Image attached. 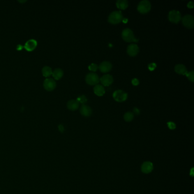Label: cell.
I'll list each match as a JSON object with an SVG mask.
<instances>
[{
  "label": "cell",
  "instance_id": "obj_1",
  "mask_svg": "<svg viewBox=\"0 0 194 194\" xmlns=\"http://www.w3.org/2000/svg\"><path fill=\"white\" fill-rule=\"evenodd\" d=\"M123 18L121 11H114L108 17V22L112 24H117L122 21Z\"/></svg>",
  "mask_w": 194,
  "mask_h": 194
},
{
  "label": "cell",
  "instance_id": "obj_2",
  "mask_svg": "<svg viewBox=\"0 0 194 194\" xmlns=\"http://www.w3.org/2000/svg\"><path fill=\"white\" fill-rule=\"evenodd\" d=\"M121 35L122 39L126 42H137L138 41V39L135 38L133 32L130 29H125L122 32Z\"/></svg>",
  "mask_w": 194,
  "mask_h": 194
},
{
  "label": "cell",
  "instance_id": "obj_3",
  "mask_svg": "<svg viewBox=\"0 0 194 194\" xmlns=\"http://www.w3.org/2000/svg\"><path fill=\"white\" fill-rule=\"evenodd\" d=\"M138 11L142 14L147 13L151 9V4L147 0L141 1L137 7Z\"/></svg>",
  "mask_w": 194,
  "mask_h": 194
},
{
  "label": "cell",
  "instance_id": "obj_4",
  "mask_svg": "<svg viewBox=\"0 0 194 194\" xmlns=\"http://www.w3.org/2000/svg\"><path fill=\"white\" fill-rule=\"evenodd\" d=\"M113 97L118 102H123L128 98V94L122 90H116L113 94Z\"/></svg>",
  "mask_w": 194,
  "mask_h": 194
},
{
  "label": "cell",
  "instance_id": "obj_5",
  "mask_svg": "<svg viewBox=\"0 0 194 194\" xmlns=\"http://www.w3.org/2000/svg\"><path fill=\"white\" fill-rule=\"evenodd\" d=\"M85 81L87 84L92 85L98 84L100 81V79L97 74L94 72H91L87 75L85 77Z\"/></svg>",
  "mask_w": 194,
  "mask_h": 194
},
{
  "label": "cell",
  "instance_id": "obj_6",
  "mask_svg": "<svg viewBox=\"0 0 194 194\" xmlns=\"http://www.w3.org/2000/svg\"><path fill=\"white\" fill-rule=\"evenodd\" d=\"M168 17L170 21L175 23H178L182 19L180 13L179 11L175 10L170 11L168 13Z\"/></svg>",
  "mask_w": 194,
  "mask_h": 194
},
{
  "label": "cell",
  "instance_id": "obj_7",
  "mask_svg": "<svg viewBox=\"0 0 194 194\" xmlns=\"http://www.w3.org/2000/svg\"><path fill=\"white\" fill-rule=\"evenodd\" d=\"M56 82L52 78H46L43 82V87L47 91H52L56 88Z\"/></svg>",
  "mask_w": 194,
  "mask_h": 194
},
{
  "label": "cell",
  "instance_id": "obj_8",
  "mask_svg": "<svg viewBox=\"0 0 194 194\" xmlns=\"http://www.w3.org/2000/svg\"><path fill=\"white\" fill-rule=\"evenodd\" d=\"M184 26L189 29H192L194 26V17L191 15H186L182 18Z\"/></svg>",
  "mask_w": 194,
  "mask_h": 194
},
{
  "label": "cell",
  "instance_id": "obj_9",
  "mask_svg": "<svg viewBox=\"0 0 194 194\" xmlns=\"http://www.w3.org/2000/svg\"><path fill=\"white\" fill-rule=\"evenodd\" d=\"M37 45H38V43L36 40L34 39H31L26 42L24 46V48L28 51H32L36 48Z\"/></svg>",
  "mask_w": 194,
  "mask_h": 194
},
{
  "label": "cell",
  "instance_id": "obj_10",
  "mask_svg": "<svg viewBox=\"0 0 194 194\" xmlns=\"http://www.w3.org/2000/svg\"><path fill=\"white\" fill-rule=\"evenodd\" d=\"M101 84L104 86H109L110 84H112L113 82V78L112 76L109 74H106L103 75L100 79Z\"/></svg>",
  "mask_w": 194,
  "mask_h": 194
},
{
  "label": "cell",
  "instance_id": "obj_11",
  "mask_svg": "<svg viewBox=\"0 0 194 194\" xmlns=\"http://www.w3.org/2000/svg\"><path fill=\"white\" fill-rule=\"evenodd\" d=\"M139 52V47L136 44H131L127 48V53L129 55L134 57Z\"/></svg>",
  "mask_w": 194,
  "mask_h": 194
},
{
  "label": "cell",
  "instance_id": "obj_12",
  "mask_svg": "<svg viewBox=\"0 0 194 194\" xmlns=\"http://www.w3.org/2000/svg\"><path fill=\"white\" fill-rule=\"evenodd\" d=\"M112 68V65L111 63L108 61H104L100 63L99 68L101 72L103 73H106L110 71Z\"/></svg>",
  "mask_w": 194,
  "mask_h": 194
},
{
  "label": "cell",
  "instance_id": "obj_13",
  "mask_svg": "<svg viewBox=\"0 0 194 194\" xmlns=\"http://www.w3.org/2000/svg\"><path fill=\"white\" fill-rule=\"evenodd\" d=\"M152 170H153V165L151 162L146 161L143 163V164L142 165L141 171L143 173H150L152 171Z\"/></svg>",
  "mask_w": 194,
  "mask_h": 194
},
{
  "label": "cell",
  "instance_id": "obj_14",
  "mask_svg": "<svg viewBox=\"0 0 194 194\" xmlns=\"http://www.w3.org/2000/svg\"><path fill=\"white\" fill-rule=\"evenodd\" d=\"M80 112L82 115H84L85 117H88L89 115H91L92 111L91 107H89V106L83 104L80 107Z\"/></svg>",
  "mask_w": 194,
  "mask_h": 194
},
{
  "label": "cell",
  "instance_id": "obj_15",
  "mask_svg": "<svg viewBox=\"0 0 194 194\" xmlns=\"http://www.w3.org/2000/svg\"><path fill=\"white\" fill-rule=\"evenodd\" d=\"M175 71L177 74L183 75H186V74L188 72L186 66L182 64H179L175 66Z\"/></svg>",
  "mask_w": 194,
  "mask_h": 194
},
{
  "label": "cell",
  "instance_id": "obj_16",
  "mask_svg": "<svg viewBox=\"0 0 194 194\" xmlns=\"http://www.w3.org/2000/svg\"><path fill=\"white\" fill-rule=\"evenodd\" d=\"M67 106L69 110H76L79 108V103L76 100H69L67 104Z\"/></svg>",
  "mask_w": 194,
  "mask_h": 194
},
{
  "label": "cell",
  "instance_id": "obj_17",
  "mask_svg": "<svg viewBox=\"0 0 194 194\" xmlns=\"http://www.w3.org/2000/svg\"><path fill=\"white\" fill-rule=\"evenodd\" d=\"M94 91L95 94L99 96H103V94H105V89L104 87L100 84H97L95 85L94 88Z\"/></svg>",
  "mask_w": 194,
  "mask_h": 194
},
{
  "label": "cell",
  "instance_id": "obj_18",
  "mask_svg": "<svg viewBox=\"0 0 194 194\" xmlns=\"http://www.w3.org/2000/svg\"><path fill=\"white\" fill-rule=\"evenodd\" d=\"M52 75L55 80H59L63 77V70L60 68H57L53 71Z\"/></svg>",
  "mask_w": 194,
  "mask_h": 194
},
{
  "label": "cell",
  "instance_id": "obj_19",
  "mask_svg": "<svg viewBox=\"0 0 194 194\" xmlns=\"http://www.w3.org/2000/svg\"><path fill=\"white\" fill-rule=\"evenodd\" d=\"M116 6L119 9L124 10L128 6V2L126 0H118L116 2Z\"/></svg>",
  "mask_w": 194,
  "mask_h": 194
},
{
  "label": "cell",
  "instance_id": "obj_20",
  "mask_svg": "<svg viewBox=\"0 0 194 194\" xmlns=\"http://www.w3.org/2000/svg\"><path fill=\"white\" fill-rule=\"evenodd\" d=\"M42 73L43 76L46 77V78H48L52 75L53 70H52L51 68L49 66H45L42 68Z\"/></svg>",
  "mask_w": 194,
  "mask_h": 194
},
{
  "label": "cell",
  "instance_id": "obj_21",
  "mask_svg": "<svg viewBox=\"0 0 194 194\" xmlns=\"http://www.w3.org/2000/svg\"><path fill=\"white\" fill-rule=\"evenodd\" d=\"M124 120L126 121V122H130L133 120V118H134V114L132 112H126V113H125L124 116Z\"/></svg>",
  "mask_w": 194,
  "mask_h": 194
},
{
  "label": "cell",
  "instance_id": "obj_22",
  "mask_svg": "<svg viewBox=\"0 0 194 194\" xmlns=\"http://www.w3.org/2000/svg\"><path fill=\"white\" fill-rule=\"evenodd\" d=\"M76 101L78 102V103H80L82 104H84L85 103H86L87 101V99L86 97L84 95H82V96H80L79 97H78L76 99Z\"/></svg>",
  "mask_w": 194,
  "mask_h": 194
},
{
  "label": "cell",
  "instance_id": "obj_23",
  "mask_svg": "<svg viewBox=\"0 0 194 194\" xmlns=\"http://www.w3.org/2000/svg\"><path fill=\"white\" fill-rule=\"evenodd\" d=\"M186 76L188 78V79L191 82H194V71H191L189 72H187L186 74Z\"/></svg>",
  "mask_w": 194,
  "mask_h": 194
},
{
  "label": "cell",
  "instance_id": "obj_24",
  "mask_svg": "<svg viewBox=\"0 0 194 194\" xmlns=\"http://www.w3.org/2000/svg\"><path fill=\"white\" fill-rule=\"evenodd\" d=\"M98 68H99L98 66L95 63H92L91 64H90L88 66V69H89V70L91 71H93V72L96 71L97 70Z\"/></svg>",
  "mask_w": 194,
  "mask_h": 194
},
{
  "label": "cell",
  "instance_id": "obj_25",
  "mask_svg": "<svg viewBox=\"0 0 194 194\" xmlns=\"http://www.w3.org/2000/svg\"><path fill=\"white\" fill-rule=\"evenodd\" d=\"M156 67H157V65H156V64L155 63H150L148 65V68L151 71L154 70L155 68H156Z\"/></svg>",
  "mask_w": 194,
  "mask_h": 194
},
{
  "label": "cell",
  "instance_id": "obj_26",
  "mask_svg": "<svg viewBox=\"0 0 194 194\" xmlns=\"http://www.w3.org/2000/svg\"><path fill=\"white\" fill-rule=\"evenodd\" d=\"M168 126L169 128V129H171V130L175 129L176 128V125L173 122H168Z\"/></svg>",
  "mask_w": 194,
  "mask_h": 194
},
{
  "label": "cell",
  "instance_id": "obj_27",
  "mask_svg": "<svg viewBox=\"0 0 194 194\" xmlns=\"http://www.w3.org/2000/svg\"><path fill=\"white\" fill-rule=\"evenodd\" d=\"M131 83L133 85L136 86V85H138L139 84V80L136 79V78H134V79H133L131 80Z\"/></svg>",
  "mask_w": 194,
  "mask_h": 194
},
{
  "label": "cell",
  "instance_id": "obj_28",
  "mask_svg": "<svg viewBox=\"0 0 194 194\" xmlns=\"http://www.w3.org/2000/svg\"><path fill=\"white\" fill-rule=\"evenodd\" d=\"M187 7L190 9H192L194 8V2L192 1L189 2L187 4Z\"/></svg>",
  "mask_w": 194,
  "mask_h": 194
},
{
  "label": "cell",
  "instance_id": "obj_29",
  "mask_svg": "<svg viewBox=\"0 0 194 194\" xmlns=\"http://www.w3.org/2000/svg\"><path fill=\"white\" fill-rule=\"evenodd\" d=\"M133 111L135 113V114H136V115H139L140 113V110H139L137 108H134L133 109Z\"/></svg>",
  "mask_w": 194,
  "mask_h": 194
},
{
  "label": "cell",
  "instance_id": "obj_30",
  "mask_svg": "<svg viewBox=\"0 0 194 194\" xmlns=\"http://www.w3.org/2000/svg\"><path fill=\"white\" fill-rule=\"evenodd\" d=\"M58 128H59V131H60V132H63V131H64V127H63L62 125H59Z\"/></svg>",
  "mask_w": 194,
  "mask_h": 194
},
{
  "label": "cell",
  "instance_id": "obj_31",
  "mask_svg": "<svg viewBox=\"0 0 194 194\" xmlns=\"http://www.w3.org/2000/svg\"><path fill=\"white\" fill-rule=\"evenodd\" d=\"M122 21L124 23H127V22H128V19H127V18H123V20H122Z\"/></svg>",
  "mask_w": 194,
  "mask_h": 194
}]
</instances>
